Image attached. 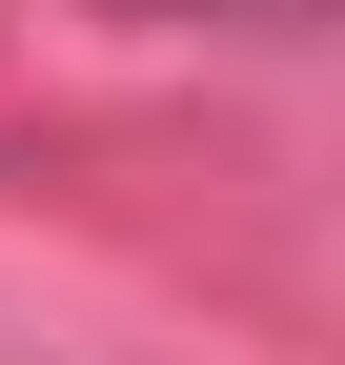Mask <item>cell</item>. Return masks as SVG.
I'll list each match as a JSON object with an SVG mask.
<instances>
[]
</instances>
